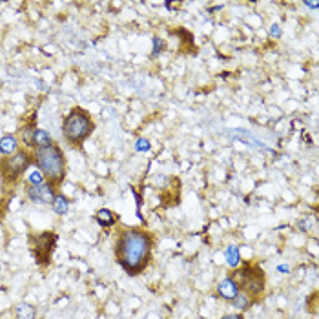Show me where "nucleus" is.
<instances>
[{"label": "nucleus", "instance_id": "16", "mask_svg": "<svg viewBox=\"0 0 319 319\" xmlns=\"http://www.w3.org/2000/svg\"><path fill=\"white\" fill-rule=\"evenodd\" d=\"M33 133H35V126L22 130V143H24V146H28V148L31 146V148H33Z\"/></svg>", "mask_w": 319, "mask_h": 319}, {"label": "nucleus", "instance_id": "9", "mask_svg": "<svg viewBox=\"0 0 319 319\" xmlns=\"http://www.w3.org/2000/svg\"><path fill=\"white\" fill-rule=\"evenodd\" d=\"M18 150V141L15 135H4L0 139V154L11 155Z\"/></svg>", "mask_w": 319, "mask_h": 319}, {"label": "nucleus", "instance_id": "12", "mask_svg": "<svg viewBox=\"0 0 319 319\" xmlns=\"http://www.w3.org/2000/svg\"><path fill=\"white\" fill-rule=\"evenodd\" d=\"M53 143L51 135L46 130H40V128H35V133H33V150L39 148V146H46V144Z\"/></svg>", "mask_w": 319, "mask_h": 319}, {"label": "nucleus", "instance_id": "3", "mask_svg": "<svg viewBox=\"0 0 319 319\" xmlns=\"http://www.w3.org/2000/svg\"><path fill=\"white\" fill-rule=\"evenodd\" d=\"M93 130L95 122L91 113L84 108H79V106L70 110V113L62 121V137L72 148H82V144L91 137Z\"/></svg>", "mask_w": 319, "mask_h": 319}, {"label": "nucleus", "instance_id": "10", "mask_svg": "<svg viewBox=\"0 0 319 319\" xmlns=\"http://www.w3.org/2000/svg\"><path fill=\"white\" fill-rule=\"evenodd\" d=\"M95 219H97V223H99L100 226H113L119 221V217H117L111 210H108V208H102V210H99L97 214H95Z\"/></svg>", "mask_w": 319, "mask_h": 319}, {"label": "nucleus", "instance_id": "4", "mask_svg": "<svg viewBox=\"0 0 319 319\" xmlns=\"http://www.w3.org/2000/svg\"><path fill=\"white\" fill-rule=\"evenodd\" d=\"M228 277L236 283L239 292L246 294L253 303H257L263 297L266 277H264V270L259 264L246 263L242 266H237L234 272L228 274Z\"/></svg>", "mask_w": 319, "mask_h": 319}, {"label": "nucleus", "instance_id": "20", "mask_svg": "<svg viewBox=\"0 0 319 319\" xmlns=\"http://www.w3.org/2000/svg\"><path fill=\"white\" fill-rule=\"evenodd\" d=\"M221 319H244V318H242V314H226Z\"/></svg>", "mask_w": 319, "mask_h": 319}, {"label": "nucleus", "instance_id": "2", "mask_svg": "<svg viewBox=\"0 0 319 319\" xmlns=\"http://www.w3.org/2000/svg\"><path fill=\"white\" fill-rule=\"evenodd\" d=\"M33 162L37 170L42 173L44 181L57 188L61 186L66 177V155L57 143H50L46 146H39L33 150Z\"/></svg>", "mask_w": 319, "mask_h": 319}, {"label": "nucleus", "instance_id": "8", "mask_svg": "<svg viewBox=\"0 0 319 319\" xmlns=\"http://www.w3.org/2000/svg\"><path fill=\"white\" fill-rule=\"evenodd\" d=\"M217 294H219L223 299H228V301H232V299H234V297L239 294V288H237V285L230 279V277H225V279H223L219 285H217Z\"/></svg>", "mask_w": 319, "mask_h": 319}, {"label": "nucleus", "instance_id": "1", "mask_svg": "<svg viewBox=\"0 0 319 319\" xmlns=\"http://www.w3.org/2000/svg\"><path fill=\"white\" fill-rule=\"evenodd\" d=\"M154 250V236L141 226L122 225L117 228L113 253L119 266L128 275L141 274L150 264Z\"/></svg>", "mask_w": 319, "mask_h": 319}, {"label": "nucleus", "instance_id": "6", "mask_svg": "<svg viewBox=\"0 0 319 319\" xmlns=\"http://www.w3.org/2000/svg\"><path fill=\"white\" fill-rule=\"evenodd\" d=\"M29 244L33 257L40 266H48L51 259V253L55 250L57 244V234L55 232H42V234H31L29 236Z\"/></svg>", "mask_w": 319, "mask_h": 319}, {"label": "nucleus", "instance_id": "13", "mask_svg": "<svg viewBox=\"0 0 319 319\" xmlns=\"http://www.w3.org/2000/svg\"><path fill=\"white\" fill-rule=\"evenodd\" d=\"M232 305H234V308H237V310H246V308L252 307L253 301L246 296V294L239 292V294H237V296L232 299Z\"/></svg>", "mask_w": 319, "mask_h": 319}, {"label": "nucleus", "instance_id": "19", "mask_svg": "<svg viewBox=\"0 0 319 319\" xmlns=\"http://www.w3.org/2000/svg\"><path fill=\"white\" fill-rule=\"evenodd\" d=\"M270 35H272V37H281V26L279 24H274V26H272V29H270Z\"/></svg>", "mask_w": 319, "mask_h": 319}, {"label": "nucleus", "instance_id": "5", "mask_svg": "<svg viewBox=\"0 0 319 319\" xmlns=\"http://www.w3.org/2000/svg\"><path fill=\"white\" fill-rule=\"evenodd\" d=\"M33 164V155L28 154V150L18 148L15 154L4 155L0 159V181L4 186H15L29 166Z\"/></svg>", "mask_w": 319, "mask_h": 319}, {"label": "nucleus", "instance_id": "7", "mask_svg": "<svg viewBox=\"0 0 319 319\" xmlns=\"http://www.w3.org/2000/svg\"><path fill=\"white\" fill-rule=\"evenodd\" d=\"M26 195H28L29 201H33L37 204H51L57 195V190L44 181L40 182V184H35V186H29L28 184Z\"/></svg>", "mask_w": 319, "mask_h": 319}, {"label": "nucleus", "instance_id": "21", "mask_svg": "<svg viewBox=\"0 0 319 319\" xmlns=\"http://www.w3.org/2000/svg\"><path fill=\"white\" fill-rule=\"evenodd\" d=\"M305 6H307V7H314V9H316V7L319 6V2H305Z\"/></svg>", "mask_w": 319, "mask_h": 319}, {"label": "nucleus", "instance_id": "15", "mask_svg": "<svg viewBox=\"0 0 319 319\" xmlns=\"http://www.w3.org/2000/svg\"><path fill=\"white\" fill-rule=\"evenodd\" d=\"M17 314L20 319H35V308L28 303H20L17 308Z\"/></svg>", "mask_w": 319, "mask_h": 319}, {"label": "nucleus", "instance_id": "17", "mask_svg": "<svg viewBox=\"0 0 319 319\" xmlns=\"http://www.w3.org/2000/svg\"><path fill=\"white\" fill-rule=\"evenodd\" d=\"M40 182H44V177H42V173H40L39 170L31 171V173H29V177H28L29 186H35V184H40Z\"/></svg>", "mask_w": 319, "mask_h": 319}, {"label": "nucleus", "instance_id": "11", "mask_svg": "<svg viewBox=\"0 0 319 319\" xmlns=\"http://www.w3.org/2000/svg\"><path fill=\"white\" fill-rule=\"evenodd\" d=\"M51 206H53V210H55V214L66 215L68 210H70V201H68L66 195H62V193L57 192V195H55V199H53Z\"/></svg>", "mask_w": 319, "mask_h": 319}, {"label": "nucleus", "instance_id": "14", "mask_svg": "<svg viewBox=\"0 0 319 319\" xmlns=\"http://www.w3.org/2000/svg\"><path fill=\"white\" fill-rule=\"evenodd\" d=\"M226 263L230 264V268H237L241 263V255H239V248L228 246L226 248Z\"/></svg>", "mask_w": 319, "mask_h": 319}, {"label": "nucleus", "instance_id": "18", "mask_svg": "<svg viewBox=\"0 0 319 319\" xmlns=\"http://www.w3.org/2000/svg\"><path fill=\"white\" fill-rule=\"evenodd\" d=\"M135 150H137V152H148V150H150V141H148V139H139L137 144H135Z\"/></svg>", "mask_w": 319, "mask_h": 319}]
</instances>
